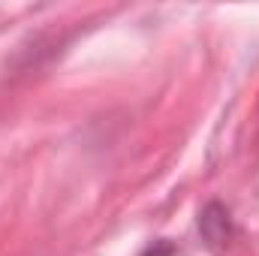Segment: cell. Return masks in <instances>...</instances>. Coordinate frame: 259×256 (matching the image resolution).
<instances>
[{
    "instance_id": "6da1fadb",
    "label": "cell",
    "mask_w": 259,
    "mask_h": 256,
    "mask_svg": "<svg viewBox=\"0 0 259 256\" xmlns=\"http://www.w3.org/2000/svg\"><path fill=\"white\" fill-rule=\"evenodd\" d=\"M142 256H175V244H172V241H166V238H160V241L148 244Z\"/></svg>"
}]
</instances>
